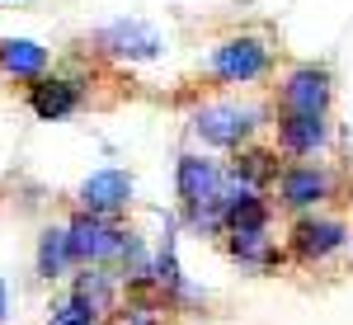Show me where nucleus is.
I'll list each match as a JSON object with an SVG mask.
<instances>
[{
  "label": "nucleus",
  "mask_w": 353,
  "mask_h": 325,
  "mask_svg": "<svg viewBox=\"0 0 353 325\" xmlns=\"http://www.w3.org/2000/svg\"><path fill=\"white\" fill-rule=\"evenodd\" d=\"M349 245H353V236H349Z\"/></svg>",
  "instance_id": "22"
},
{
  "label": "nucleus",
  "mask_w": 353,
  "mask_h": 325,
  "mask_svg": "<svg viewBox=\"0 0 353 325\" xmlns=\"http://www.w3.org/2000/svg\"><path fill=\"white\" fill-rule=\"evenodd\" d=\"M99 325H113V321H99Z\"/></svg>",
  "instance_id": "21"
},
{
  "label": "nucleus",
  "mask_w": 353,
  "mask_h": 325,
  "mask_svg": "<svg viewBox=\"0 0 353 325\" xmlns=\"http://www.w3.org/2000/svg\"><path fill=\"white\" fill-rule=\"evenodd\" d=\"M273 221V203L269 193L241 189L226 179V217H221V236H236V231H269Z\"/></svg>",
  "instance_id": "13"
},
{
  "label": "nucleus",
  "mask_w": 353,
  "mask_h": 325,
  "mask_svg": "<svg viewBox=\"0 0 353 325\" xmlns=\"http://www.w3.org/2000/svg\"><path fill=\"white\" fill-rule=\"evenodd\" d=\"M71 297H81L99 321H109L113 306H118V269H109V264H81L76 283H71Z\"/></svg>",
  "instance_id": "16"
},
{
  "label": "nucleus",
  "mask_w": 353,
  "mask_h": 325,
  "mask_svg": "<svg viewBox=\"0 0 353 325\" xmlns=\"http://www.w3.org/2000/svg\"><path fill=\"white\" fill-rule=\"evenodd\" d=\"M170 311H174L170 297L151 288V293H128V302L113 306L109 321L113 325H165V321H170Z\"/></svg>",
  "instance_id": "17"
},
{
  "label": "nucleus",
  "mask_w": 353,
  "mask_h": 325,
  "mask_svg": "<svg viewBox=\"0 0 353 325\" xmlns=\"http://www.w3.org/2000/svg\"><path fill=\"white\" fill-rule=\"evenodd\" d=\"M24 90H28V108L43 123H61V118H71V113L85 108V81H76V76L48 71V76H38L33 85H24Z\"/></svg>",
  "instance_id": "9"
},
{
  "label": "nucleus",
  "mask_w": 353,
  "mask_h": 325,
  "mask_svg": "<svg viewBox=\"0 0 353 325\" xmlns=\"http://www.w3.org/2000/svg\"><path fill=\"white\" fill-rule=\"evenodd\" d=\"M48 325H99V316H94L81 297H66V302H57V306H52Z\"/></svg>",
  "instance_id": "19"
},
{
  "label": "nucleus",
  "mask_w": 353,
  "mask_h": 325,
  "mask_svg": "<svg viewBox=\"0 0 353 325\" xmlns=\"http://www.w3.org/2000/svg\"><path fill=\"white\" fill-rule=\"evenodd\" d=\"M174 193H179V208H198V203L226 193V170L208 156H179L174 161Z\"/></svg>",
  "instance_id": "12"
},
{
  "label": "nucleus",
  "mask_w": 353,
  "mask_h": 325,
  "mask_svg": "<svg viewBox=\"0 0 353 325\" xmlns=\"http://www.w3.org/2000/svg\"><path fill=\"white\" fill-rule=\"evenodd\" d=\"M259 128H264V113L250 108V104H231V99L203 104L198 113H193V132L203 137V146H217V151H236V146H245Z\"/></svg>",
  "instance_id": "6"
},
{
  "label": "nucleus",
  "mask_w": 353,
  "mask_h": 325,
  "mask_svg": "<svg viewBox=\"0 0 353 325\" xmlns=\"http://www.w3.org/2000/svg\"><path fill=\"white\" fill-rule=\"evenodd\" d=\"M330 104H334V76L321 61H297L273 90V113H330Z\"/></svg>",
  "instance_id": "5"
},
{
  "label": "nucleus",
  "mask_w": 353,
  "mask_h": 325,
  "mask_svg": "<svg viewBox=\"0 0 353 325\" xmlns=\"http://www.w3.org/2000/svg\"><path fill=\"white\" fill-rule=\"evenodd\" d=\"M349 226L339 221V217H325L321 208L316 213H297L292 217V226H288V259L292 264H306V269H316V264H325L330 255H339L344 245H349Z\"/></svg>",
  "instance_id": "3"
},
{
  "label": "nucleus",
  "mask_w": 353,
  "mask_h": 325,
  "mask_svg": "<svg viewBox=\"0 0 353 325\" xmlns=\"http://www.w3.org/2000/svg\"><path fill=\"white\" fill-rule=\"evenodd\" d=\"M52 71V57L33 38H0V76L14 85H33L38 76Z\"/></svg>",
  "instance_id": "14"
},
{
  "label": "nucleus",
  "mask_w": 353,
  "mask_h": 325,
  "mask_svg": "<svg viewBox=\"0 0 353 325\" xmlns=\"http://www.w3.org/2000/svg\"><path fill=\"white\" fill-rule=\"evenodd\" d=\"M278 208L283 213H316V208H325L334 189H339V179H334V170L321 161H288L283 165V175H278Z\"/></svg>",
  "instance_id": "4"
},
{
  "label": "nucleus",
  "mask_w": 353,
  "mask_h": 325,
  "mask_svg": "<svg viewBox=\"0 0 353 325\" xmlns=\"http://www.w3.org/2000/svg\"><path fill=\"white\" fill-rule=\"evenodd\" d=\"M94 48L113 61H151V57H161V33L141 19H118L94 33Z\"/></svg>",
  "instance_id": "10"
},
{
  "label": "nucleus",
  "mask_w": 353,
  "mask_h": 325,
  "mask_svg": "<svg viewBox=\"0 0 353 325\" xmlns=\"http://www.w3.org/2000/svg\"><path fill=\"white\" fill-rule=\"evenodd\" d=\"M66 269H76L71 245H66V226H43V236H38V278L52 283Z\"/></svg>",
  "instance_id": "18"
},
{
  "label": "nucleus",
  "mask_w": 353,
  "mask_h": 325,
  "mask_svg": "<svg viewBox=\"0 0 353 325\" xmlns=\"http://www.w3.org/2000/svg\"><path fill=\"white\" fill-rule=\"evenodd\" d=\"M273 71V48L259 33H231L208 57V76L221 85H254Z\"/></svg>",
  "instance_id": "2"
},
{
  "label": "nucleus",
  "mask_w": 353,
  "mask_h": 325,
  "mask_svg": "<svg viewBox=\"0 0 353 325\" xmlns=\"http://www.w3.org/2000/svg\"><path fill=\"white\" fill-rule=\"evenodd\" d=\"M283 151L278 146H264V141H245L231 151V165H226V179L241 184V189H254V193H269L283 175Z\"/></svg>",
  "instance_id": "8"
},
{
  "label": "nucleus",
  "mask_w": 353,
  "mask_h": 325,
  "mask_svg": "<svg viewBox=\"0 0 353 325\" xmlns=\"http://www.w3.org/2000/svg\"><path fill=\"white\" fill-rule=\"evenodd\" d=\"M5 316H10V288L0 283V321H5Z\"/></svg>",
  "instance_id": "20"
},
{
  "label": "nucleus",
  "mask_w": 353,
  "mask_h": 325,
  "mask_svg": "<svg viewBox=\"0 0 353 325\" xmlns=\"http://www.w3.org/2000/svg\"><path fill=\"white\" fill-rule=\"evenodd\" d=\"M132 236L137 231H128L118 217H99V213H85V208H76L71 221H66V245H71L76 269L81 264H109V269H118V259L128 255Z\"/></svg>",
  "instance_id": "1"
},
{
  "label": "nucleus",
  "mask_w": 353,
  "mask_h": 325,
  "mask_svg": "<svg viewBox=\"0 0 353 325\" xmlns=\"http://www.w3.org/2000/svg\"><path fill=\"white\" fill-rule=\"evenodd\" d=\"M273 132H278L273 146L288 161H311L330 146V113H278Z\"/></svg>",
  "instance_id": "7"
},
{
  "label": "nucleus",
  "mask_w": 353,
  "mask_h": 325,
  "mask_svg": "<svg viewBox=\"0 0 353 325\" xmlns=\"http://www.w3.org/2000/svg\"><path fill=\"white\" fill-rule=\"evenodd\" d=\"M132 193H137V184H132L128 170H94L81 189H76V208L99 213V217H123L128 203H132Z\"/></svg>",
  "instance_id": "11"
},
{
  "label": "nucleus",
  "mask_w": 353,
  "mask_h": 325,
  "mask_svg": "<svg viewBox=\"0 0 353 325\" xmlns=\"http://www.w3.org/2000/svg\"><path fill=\"white\" fill-rule=\"evenodd\" d=\"M226 255L250 273H278L288 264V250H278L269 231H236V236H226Z\"/></svg>",
  "instance_id": "15"
}]
</instances>
